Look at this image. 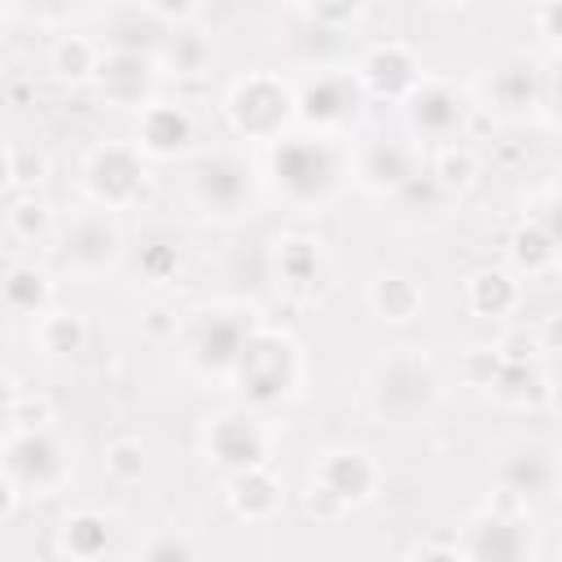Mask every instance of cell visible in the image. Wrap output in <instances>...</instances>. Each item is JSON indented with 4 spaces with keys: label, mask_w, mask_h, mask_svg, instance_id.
Here are the masks:
<instances>
[{
    "label": "cell",
    "mask_w": 562,
    "mask_h": 562,
    "mask_svg": "<svg viewBox=\"0 0 562 562\" xmlns=\"http://www.w3.org/2000/svg\"><path fill=\"white\" fill-rule=\"evenodd\" d=\"M44 171V158L31 154V149H13V180H40Z\"/></svg>",
    "instance_id": "b9f144b4"
},
{
    "label": "cell",
    "mask_w": 562,
    "mask_h": 562,
    "mask_svg": "<svg viewBox=\"0 0 562 562\" xmlns=\"http://www.w3.org/2000/svg\"><path fill=\"white\" fill-rule=\"evenodd\" d=\"M360 110V83L351 75H316L299 88L294 114L307 127H342Z\"/></svg>",
    "instance_id": "8992f818"
},
{
    "label": "cell",
    "mask_w": 562,
    "mask_h": 562,
    "mask_svg": "<svg viewBox=\"0 0 562 562\" xmlns=\"http://www.w3.org/2000/svg\"><path fill=\"white\" fill-rule=\"evenodd\" d=\"M316 483L347 509V505L369 501V492L378 487V465L369 461V452H360V448H342V452H329V457L321 461Z\"/></svg>",
    "instance_id": "5bb4252c"
},
{
    "label": "cell",
    "mask_w": 562,
    "mask_h": 562,
    "mask_svg": "<svg viewBox=\"0 0 562 562\" xmlns=\"http://www.w3.org/2000/svg\"><path fill=\"white\" fill-rule=\"evenodd\" d=\"M290 114H294V97H290V88H285L281 79H272V75H246V79L233 88V97H228V119H233V127H237L241 136H250V140H272V136H281V127L290 123Z\"/></svg>",
    "instance_id": "277c9868"
},
{
    "label": "cell",
    "mask_w": 562,
    "mask_h": 562,
    "mask_svg": "<svg viewBox=\"0 0 562 562\" xmlns=\"http://www.w3.org/2000/svg\"><path fill=\"white\" fill-rule=\"evenodd\" d=\"M9 417H13V422H22V430H26V426H44V422L53 417V404H48L44 395H35V400H13Z\"/></svg>",
    "instance_id": "ab89813d"
},
{
    "label": "cell",
    "mask_w": 562,
    "mask_h": 562,
    "mask_svg": "<svg viewBox=\"0 0 562 562\" xmlns=\"http://www.w3.org/2000/svg\"><path fill=\"white\" fill-rule=\"evenodd\" d=\"M509 259H514V268L527 272V277L549 272L553 259H558V233L544 228V224H531V220H527V224L509 237Z\"/></svg>",
    "instance_id": "cb8c5ba5"
},
{
    "label": "cell",
    "mask_w": 562,
    "mask_h": 562,
    "mask_svg": "<svg viewBox=\"0 0 562 562\" xmlns=\"http://www.w3.org/2000/svg\"><path fill=\"white\" fill-rule=\"evenodd\" d=\"M40 338H44V347L53 356H79L88 347V325L75 312H53V316H44Z\"/></svg>",
    "instance_id": "f546056e"
},
{
    "label": "cell",
    "mask_w": 562,
    "mask_h": 562,
    "mask_svg": "<svg viewBox=\"0 0 562 562\" xmlns=\"http://www.w3.org/2000/svg\"><path fill=\"white\" fill-rule=\"evenodd\" d=\"M105 474L114 483H136L145 474V448L136 439H119L105 448Z\"/></svg>",
    "instance_id": "e575fe53"
},
{
    "label": "cell",
    "mask_w": 562,
    "mask_h": 562,
    "mask_svg": "<svg viewBox=\"0 0 562 562\" xmlns=\"http://www.w3.org/2000/svg\"><path fill=\"white\" fill-rule=\"evenodd\" d=\"M250 334H255L250 316H241V312H206L198 321V334H193V360H198V369H206V373H233V364H237V356H241V347H246Z\"/></svg>",
    "instance_id": "52a82bcc"
},
{
    "label": "cell",
    "mask_w": 562,
    "mask_h": 562,
    "mask_svg": "<svg viewBox=\"0 0 562 562\" xmlns=\"http://www.w3.org/2000/svg\"><path fill=\"white\" fill-rule=\"evenodd\" d=\"M145 558H193V549H189L184 540H171V536H167V540H154V544L145 549Z\"/></svg>",
    "instance_id": "f6af8a7d"
},
{
    "label": "cell",
    "mask_w": 562,
    "mask_h": 562,
    "mask_svg": "<svg viewBox=\"0 0 562 562\" xmlns=\"http://www.w3.org/2000/svg\"><path fill=\"white\" fill-rule=\"evenodd\" d=\"M110 48L114 53H140V57H149V53H158L162 48V40H167V31H162V18H154V13H127V18H119V22H110Z\"/></svg>",
    "instance_id": "484cf974"
},
{
    "label": "cell",
    "mask_w": 562,
    "mask_h": 562,
    "mask_svg": "<svg viewBox=\"0 0 562 562\" xmlns=\"http://www.w3.org/2000/svg\"><path fill=\"white\" fill-rule=\"evenodd\" d=\"M162 48H167V57H171L176 75H202V70L211 66V44H206L202 35H193V31L167 35V40H162Z\"/></svg>",
    "instance_id": "4dcf8cb0"
},
{
    "label": "cell",
    "mask_w": 562,
    "mask_h": 562,
    "mask_svg": "<svg viewBox=\"0 0 562 562\" xmlns=\"http://www.w3.org/2000/svg\"><path fill=\"white\" fill-rule=\"evenodd\" d=\"M145 329H149L154 338H167V334L176 329V316H171V312H162V307H154V312H149V321H145Z\"/></svg>",
    "instance_id": "bcb514c9"
},
{
    "label": "cell",
    "mask_w": 562,
    "mask_h": 562,
    "mask_svg": "<svg viewBox=\"0 0 562 562\" xmlns=\"http://www.w3.org/2000/svg\"><path fill=\"white\" fill-rule=\"evenodd\" d=\"M553 479H558L553 457L540 452V448H522V452H514V457L501 465V483H505V492L518 496L522 505L549 496V492H553Z\"/></svg>",
    "instance_id": "ac0fdd59"
},
{
    "label": "cell",
    "mask_w": 562,
    "mask_h": 562,
    "mask_svg": "<svg viewBox=\"0 0 562 562\" xmlns=\"http://www.w3.org/2000/svg\"><path fill=\"white\" fill-rule=\"evenodd\" d=\"M465 114H470L465 97L457 88H448V83H422V88L408 92V123L426 140L457 136L465 127Z\"/></svg>",
    "instance_id": "8fae6325"
},
{
    "label": "cell",
    "mask_w": 562,
    "mask_h": 562,
    "mask_svg": "<svg viewBox=\"0 0 562 562\" xmlns=\"http://www.w3.org/2000/svg\"><path fill=\"white\" fill-rule=\"evenodd\" d=\"M413 171H417V167H413V154H408L400 140H373V145L364 149V158H360V176H364V184L378 189V193H395Z\"/></svg>",
    "instance_id": "ffe728a7"
},
{
    "label": "cell",
    "mask_w": 562,
    "mask_h": 562,
    "mask_svg": "<svg viewBox=\"0 0 562 562\" xmlns=\"http://www.w3.org/2000/svg\"><path fill=\"white\" fill-rule=\"evenodd\" d=\"M435 180H439V189L443 193H461V189H470L474 184V176H479V162H474V154L470 149H443L439 154V162H435V171H430Z\"/></svg>",
    "instance_id": "1f68e13d"
},
{
    "label": "cell",
    "mask_w": 562,
    "mask_h": 562,
    "mask_svg": "<svg viewBox=\"0 0 562 562\" xmlns=\"http://www.w3.org/2000/svg\"><path fill=\"white\" fill-rule=\"evenodd\" d=\"M430 4H443V9H457V4H465V0H430Z\"/></svg>",
    "instance_id": "f5cc1de1"
},
{
    "label": "cell",
    "mask_w": 562,
    "mask_h": 562,
    "mask_svg": "<svg viewBox=\"0 0 562 562\" xmlns=\"http://www.w3.org/2000/svg\"><path fill=\"white\" fill-rule=\"evenodd\" d=\"M501 404H540V400H549V378L540 373V364L536 360H505L501 356V369H496V378H492V386H487Z\"/></svg>",
    "instance_id": "d6986e66"
},
{
    "label": "cell",
    "mask_w": 562,
    "mask_h": 562,
    "mask_svg": "<svg viewBox=\"0 0 562 562\" xmlns=\"http://www.w3.org/2000/svg\"><path fill=\"white\" fill-rule=\"evenodd\" d=\"M0 145H4V136H0Z\"/></svg>",
    "instance_id": "db71d44e"
},
{
    "label": "cell",
    "mask_w": 562,
    "mask_h": 562,
    "mask_svg": "<svg viewBox=\"0 0 562 562\" xmlns=\"http://www.w3.org/2000/svg\"><path fill=\"white\" fill-rule=\"evenodd\" d=\"M228 505H233V514H241V518H268V514L281 505V483H277L263 465L237 470L233 483H228Z\"/></svg>",
    "instance_id": "44dd1931"
},
{
    "label": "cell",
    "mask_w": 562,
    "mask_h": 562,
    "mask_svg": "<svg viewBox=\"0 0 562 562\" xmlns=\"http://www.w3.org/2000/svg\"><path fill=\"white\" fill-rule=\"evenodd\" d=\"M105 544H110V522L101 514L83 509V514H70L61 522V553H70V558H101Z\"/></svg>",
    "instance_id": "83f0119b"
},
{
    "label": "cell",
    "mask_w": 562,
    "mask_h": 562,
    "mask_svg": "<svg viewBox=\"0 0 562 562\" xmlns=\"http://www.w3.org/2000/svg\"><path fill=\"white\" fill-rule=\"evenodd\" d=\"M136 268H140L145 281H171L176 268H180V250L171 241H149V246H140Z\"/></svg>",
    "instance_id": "d590c367"
},
{
    "label": "cell",
    "mask_w": 562,
    "mask_h": 562,
    "mask_svg": "<svg viewBox=\"0 0 562 562\" xmlns=\"http://www.w3.org/2000/svg\"><path fill=\"white\" fill-rule=\"evenodd\" d=\"M369 303H373V312H378L382 321L404 325V321H413V316L422 312V285H417L413 277L386 272V277H378V281H373Z\"/></svg>",
    "instance_id": "603a6c76"
},
{
    "label": "cell",
    "mask_w": 562,
    "mask_h": 562,
    "mask_svg": "<svg viewBox=\"0 0 562 562\" xmlns=\"http://www.w3.org/2000/svg\"><path fill=\"white\" fill-rule=\"evenodd\" d=\"M92 79L110 105H145L154 92V70H149V57H140V53L110 48V57H97Z\"/></svg>",
    "instance_id": "7c38bea8"
},
{
    "label": "cell",
    "mask_w": 562,
    "mask_h": 562,
    "mask_svg": "<svg viewBox=\"0 0 562 562\" xmlns=\"http://www.w3.org/2000/svg\"><path fill=\"white\" fill-rule=\"evenodd\" d=\"M193 145V119L180 101H167V105H149L140 114V149L154 154V158H176Z\"/></svg>",
    "instance_id": "2e32d148"
},
{
    "label": "cell",
    "mask_w": 562,
    "mask_h": 562,
    "mask_svg": "<svg viewBox=\"0 0 562 562\" xmlns=\"http://www.w3.org/2000/svg\"><path fill=\"white\" fill-rule=\"evenodd\" d=\"M294 53L303 57V61H329L334 57V48H338V31L334 26H321V22H303V26H294Z\"/></svg>",
    "instance_id": "d6a6232c"
},
{
    "label": "cell",
    "mask_w": 562,
    "mask_h": 562,
    "mask_svg": "<svg viewBox=\"0 0 562 562\" xmlns=\"http://www.w3.org/2000/svg\"><path fill=\"white\" fill-rule=\"evenodd\" d=\"M303 4H307V18H312V22L334 26V31H342V26L364 9V0H303Z\"/></svg>",
    "instance_id": "8d00e7d4"
},
{
    "label": "cell",
    "mask_w": 562,
    "mask_h": 562,
    "mask_svg": "<svg viewBox=\"0 0 562 562\" xmlns=\"http://www.w3.org/2000/svg\"><path fill=\"white\" fill-rule=\"evenodd\" d=\"M61 255H66V263H75V268L97 272V268H105V263L119 255V228H114L105 215H88V220H79V224L66 233Z\"/></svg>",
    "instance_id": "e0dca14e"
},
{
    "label": "cell",
    "mask_w": 562,
    "mask_h": 562,
    "mask_svg": "<svg viewBox=\"0 0 562 562\" xmlns=\"http://www.w3.org/2000/svg\"><path fill=\"white\" fill-rule=\"evenodd\" d=\"M9 180H13V154H9L4 145H0V189H4Z\"/></svg>",
    "instance_id": "816d5d0a"
},
{
    "label": "cell",
    "mask_w": 562,
    "mask_h": 562,
    "mask_svg": "<svg viewBox=\"0 0 562 562\" xmlns=\"http://www.w3.org/2000/svg\"><path fill=\"white\" fill-rule=\"evenodd\" d=\"M439 400V378L435 369L413 356V351H400V356H386L373 373V408L382 422L391 426H413L422 422Z\"/></svg>",
    "instance_id": "6da1fadb"
},
{
    "label": "cell",
    "mask_w": 562,
    "mask_h": 562,
    "mask_svg": "<svg viewBox=\"0 0 562 562\" xmlns=\"http://www.w3.org/2000/svg\"><path fill=\"white\" fill-rule=\"evenodd\" d=\"M496 351H501L505 360H536V351H540V347H536V334H527V329H514V334H509V338H505Z\"/></svg>",
    "instance_id": "60d3db41"
},
{
    "label": "cell",
    "mask_w": 562,
    "mask_h": 562,
    "mask_svg": "<svg viewBox=\"0 0 562 562\" xmlns=\"http://www.w3.org/2000/svg\"><path fill=\"white\" fill-rule=\"evenodd\" d=\"M97 66V48L79 35H66L57 48H53V70H61L66 79H88Z\"/></svg>",
    "instance_id": "836d02e7"
},
{
    "label": "cell",
    "mask_w": 562,
    "mask_h": 562,
    "mask_svg": "<svg viewBox=\"0 0 562 562\" xmlns=\"http://www.w3.org/2000/svg\"><path fill=\"white\" fill-rule=\"evenodd\" d=\"M496 369H501V351H492V347H479V351L465 356V378H470L474 386H492Z\"/></svg>",
    "instance_id": "74e56055"
},
{
    "label": "cell",
    "mask_w": 562,
    "mask_h": 562,
    "mask_svg": "<svg viewBox=\"0 0 562 562\" xmlns=\"http://www.w3.org/2000/svg\"><path fill=\"white\" fill-rule=\"evenodd\" d=\"M13 400H18V391H13V382H9V373H0V417H9V408H13Z\"/></svg>",
    "instance_id": "f907efd6"
},
{
    "label": "cell",
    "mask_w": 562,
    "mask_h": 562,
    "mask_svg": "<svg viewBox=\"0 0 562 562\" xmlns=\"http://www.w3.org/2000/svg\"><path fill=\"white\" fill-rule=\"evenodd\" d=\"M145 184V167L136 158V149L127 145H101L92 158H88V193L105 206H123L140 193Z\"/></svg>",
    "instance_id": "9c48e42d"
},
{
    "label": "cell",
    "mask_w": 562,
    "mask_h": 562,
    "mask_svg": "<svg viewBox=\"0 0 562 562\" xmlns=\"http://www.w3.org/2000/svg\"><path fill=\"white\" fill-rule=\"evenodd\" d=\"M206 452H211L215 465H224L228 474H237V470L263 465L268 439H263V430H259L255 417H246V413H224V417H215L211 430H206Z\"/></svg>",
    "instance_id": "ba28073f"
},
{
    "label": "cell",
    "mask_w": 562,
    "mask_h": 562,
    "mask_svg": "<svg viewBox=\"0 0 562 562\" xmlns=\"http://www.w3.org/2000/svg\"><path fill=\"white\" fill-rule=\"evenodd\" d=\"M307 514H316V518H334V514H342V505H338L321 483H312V492H307Z\"/></svg>",
    "instance_id": "7bdbcfd3"
},
{
    "label": "cell",
    "mask_w": 562,
    "mask_h": 562,
    "mask_svg": "<svg viewBox=\"0 0 562 562\" xmlns=\"http://www.w3.org/2000/svg\"><path fill=\"white\" fill-rule=\"evenodd\" d=\"M360 83L382 101H400L417 88V61L404 44H378L360 61Z\"/></svg>",
    "instance_id": "9a60e30c"
},
{
    "label": "cell",
    "mask_w": 562,
    "mask_h": 562,
    "mask_svg": "<svg viewBox=\"0 0 562 562\" xmlns=\"http://www.w3.org/2000/svg\"><path fill=\"white\" fill-rule=\"evenodd\" d=\"M277 268H281V281H285L290 290H299V294L316 290V281H321V250H316V241H307V237L281 241Z\"/></svg>",
    "instance_id": "4316f807"
},
{
    "label": "cell",
    "mask_w": 562,
    "mask_h": 562,
    "mask_svg": "<svg viewBox=\"0 0 562 562\" xmlns=\"http://www.w3.org/2000/svg\"><path fill=\"white\" fill-rule=\"evenodd\" d=\"M13 505H18V483L4 474V479H0V518H9Z\"/></svg>",
    "instance_id": "681fc988"
},
{
    "label": "cell",
    "mask_w": 562,
    "mask_h": 562,
    "mask_svg": "<svg viewBox=\"0 0 562 562\" xmlns=\"http://www.w3.org/2000/svg\"><path fill=\"white\" fill-rule=\"evenodd\" d=\"M492 97L505 110H527L544 101V70H536L531 61H505L492 79Z\"/></svg>",
    "instance_id": "7402d4cb"
},
{
    "label": "cell",
    "mask_w": 562,
    "mask_h": 562,
    "mask_svg": "<svg viewBox=\"0 0 562 562\" xmlns=\"http://www.w3.org/2000/svg\"><path fill=\"white\" fill-rule=\"evenodd\" d=\"M272 180L290 202H321L338 184V154L325 140L290 136L272 149Z\"/></svg>",
    "instance_id": "3957f363"
},
{
    "label": "cell",
    "mask_w": 562,
    "mask_h": 562,
    "mask_svg": "<svg viewBox=\"0 0 562 562\" xmlns=\"http://www.w3.org/2000/svg\"><path fill=\"white\" fill-rule=\"evenodd\" d=\"M461 553H465V558H479V562H518V558L531 553V536H527V527H522L518 518L492 509V514H483V518L470 527Z\"/></svg>",
    "instance_id": "4fadbf2b"
},
{
    "label": "cell",
    "mask_w": 562,
    "mask_h": 562,
    "mask_svg": "<svg viewBox=\"0 0 562 562\" xmlns=\"http://www.w3.org/2000/svg\"><path fill=\"white\" fill-rule=\"evenodd\" d=\"M237 373V386L250 404L268 408V404H281L294 382H299V351L285 334H272V329H255L233 364Z\"/></svg>",
    "instance_id": "7a4b0ae2"
},
{
    "label": "cell",
    "mask_w": 562,
    "mask_h": 562,
    "mask_svg": "<svg viewBox=\"0 0 562 562\" xmlns=\"http://www.w3.org/2000/svg\"><path fill=\"white\" fill-rule=\"evenodd\" d=\"M13 228H18V237H40V233L48 228V211L26 198V202L13 206Z\"/></svg>",
    "instance_id": "f35d334b"
},
{
    "label": "cell",
    "mask_w": 562,
    "mask_h": 562,
    "mask_svg": "<svg viewBox=\"0 0 562 562\" xmlns=\"http://www.w3.org/2000/svg\"><path fill=\"white\" fill-rule=\"evenodd\" d=\"M536 18H540V31H544V40L553 44V40H558V0H544V9H540Z\"/></svg>",
    "instance_id": "c3c4849f"
},
{
    "label": "cell",
    "mask_w": 562,
    "mask_h": 562,
    "mask_svg": "<svg viewBox=\"0 0 562 562\" xmlns=\"http://www.w3.org/2000/svg\"><path fill=\"white\" fill-rule=\"evenodd\" d=\"M470 307L479 316H509L518 307V281L501 268H483L470 277Z\"/></svg>",
    "instance_id": "d4e9b609"
},
{
    "label": "cell",
    "mask_w": 562,
    "mask_h": 562,
    "mask_svg": "<svg viewBox=\"0 0 562 562\" xmlns=\"http://www.w3.org/2000/svg\"><path fill=\"white\" fill-rule=\"evenodd\" d=\"M75 4H79V0H31V9H35L40 18H66Z\"/></svg>",
    "instance_id": "7dc6e473"
},
{
    "label": "cell",
    "mask_w": 562,
    "mask_h": 562,
    "mask_svg": "<svg viewBox=\"0 0 562 562\" xmlns=\"http://www.w3.org/2000/svg\"><path fill=\"white\" fill-rule=\"evenodd\" d=\"M4 474H9L18 487L44 496V492H53V487L66 479V452H61V443H57L44 426H26V430L4 448Z\"/></svg>",
    "instance_id": "5b68a950"
},
{
    "label": "cell",
    "mask_w": 562,
    "mask_h": 562,
    "mask_svg": "<svg viewBox=\"0 0 562 562\" xmlns=\"http://www.w3.org/2000/svg\"><path fill=\"white\" fill-rule=\"evenodd\" d=\"M193 193L206 211L233 215L250 198V167L237 154H211L193 167Z\"/></svg>",
    "instance_id": "30bf717a"
},
{
    "label": "cell",
    "mask_w": 562,
    "mask_h": 562,
    "mask_svg": "<svg viewBox=\"0 0 562 562\" xmlns=\"http://www.w3.org/2000/svg\"><path fill=\"white\" fill-rule=\"evenodd\" d=\"M145 9L167 22V18H189L198 9V0H145Z\"/></svg>",
    "instance_id": "ee69618b"
},
{
    "label": "cell",
    "mask_w": 562,
    "mask_h": 562,
    "mask_svg": "<svg viewBox=\"0 0 562 562\" xmlns=\"http://www.w3.org/2000/svg\"><path fill=\"white\" fill-rule=\"evenodd\" d=\"M48 277L40 272V268H31V263H22V268H13L9 277H4V303L13 307V312H26V316H40L44 307H48Z\"/></svg>",
    "instance_id": "f1b7e54d"
}]
</instances>
